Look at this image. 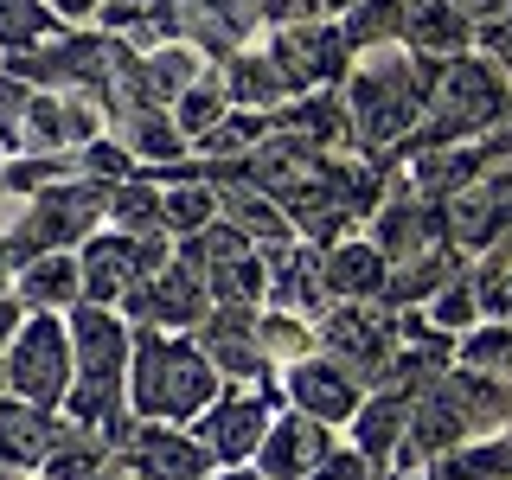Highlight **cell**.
Here are the masks:
<instances>
[{
	"mask_svg": "<svg viewBox=\"0 0 512 480\" xmlns=\"http://www.w3.org/2000/svg\"><path fill=\"white\" fill-rule=\"evenodd\" d=\"M64 20L52 13V0H0V58L7 52H26V45L52 39Z\"/></svg>",
	"mask_w": 512,
	"mask_h": 480,
	"instance_id": "484cf974",
	"label": "cell"
},
{
	"mask_svg": "<svg viewBox=\"0 0 512 480\" xmlns=\"http://www.w3.org/2000/svg\"><path fill=\"white\" fill-rule=\"evenodd\" d=\"M442 58H416L404 45H378V52H352L346 71V116H352V141L359 148H404L423 122L429 103V77Z\"/></svg>",
	"mask_w": 512,
	"mask_h": 480,
	"instance_id": "7a4b0ae2",
	"label": "cell"
},
{
	"mask_svg": "<svg viewBox=\"0 0 512 480\" xmlns=\"http://www.w3.org/2000/svg\"><path fill=\"white\" fill-rule=\"evenodd\" d=\"M404 7L410 0H359V7L340 13V32L352 52H378V45H397L404 39Z\"/></svg>",
	"mask_w": 512,
	"mask_h": 480,
	"instance_id": "d4e9b609",
	"label": "cell"
},
{
	"mask_svg": "<svg viewBox=\"0 0 512 480\" xmlns=\"http://www.w3.org/2000/svg\"><path fill=\"white\" fill-rule=\"evenodd\" d=\"M0 391H7V365H0Z\"/></svg>",
	"mask_w": 512,
	"mask_h": 480,
	"instance_id": "f35d334b",
	"label": "cell"
},
{
	"mask_svg": "<svg viewBox=\"0 0 512 480\" xmlns=\"http://www.w3.org/2000/svg\"><path fill=\"white\" fill-rule=\"evenodd\" d=\"M442 237H448V212H442L436 199H416L410 186L372 212V244L384 250V263L429 256V250H442Z\"/></svg>",
	"mask_w": 512,
	"mask_h": 480,
	"instance_id": "5bb4252c",
	"label": "cell"
},
{
	"mask_svg": "<svg viewBox=\"0 0 512 480\" xmlns=\"http://www.w3.org/2000/svg\"><path fill=\"white\" fill-rule=\"evenodd\" d=\"M7 365V391L26 397V404L64 410V391H71V314L58 308H32L20 320V333L0 352Z\"/></svg>",
	"mask_w": 512,
	"mask_h": 480,
	"instance_id": "8992f818",
	"label": "cell"
},
{
	"mask_svg": "<svg viewBox=\"0 0 512 480\" xmlns=\"http://www.w3.org/2000/svg\"><path fill=\"white\" fill-rule=\"evenodd\" d=\"M378 480H423L416 468H391V474H378Z\"/></svg>",
	"mask_w": 512,
	"mask_h": 480,
	"instance_id": "8d00e7d4",
	"label": "cell"
},
{
	"mask_svg": "<svg viewBox=\"0 0 512 480\" xmlns=\"http://www.w3.org/2000/svg\"><path fill=\"white\" fill-rule=\"evenodd\" d=\"M103 218H109V186L84 180V173H64L45 192H32L0 231L26 263V256H45V250H84V237L103 231Z\"/></svg>",
	"mask_w": 512,
	"mask_h": 480,
	"instance_id": "277c9868",
	"label": "cell"
},
{
	"mask_svg": "<svg viewBox=\"0 0 512 480\" xmlns=\"http://www.w3.org/2000/svg\"><path fill=\"white\" fill-rule=\"evenodd\" d=\"M96 480H135V474H128V468H122V461H116V455H109V461H103V474H96Z\"/></svg>",
	"mask_w": 512,
	"mask_h": 480,
	"instance_id": "d590c367",
	"label": "cell"
},
{
	"mask_svg": "<svg viewBox=\"0 0 512 480\" xmlns=\"http://www.w3.org/2000/svg\"><path fill=\"white\" fill-rule=\"evenodd\" d=\"M77 263H84V301L122 308L154 269L173 263V237L167 231H116V224H103L96 237H84Z\"/></svg>",
	"mask_w": 512,
	"mask_h": 480,
	"instance_id": "52a82bcc",
	"label": "cell"
},
{
	"mask_svg": "<svg viewBox=\"0 0 512 480\" xmlns=\"http://www.w3.org/2000/svg\"><path fill=\"white\" fill-rule=\"evenodd\" d=\"M404 52L416 58H461L474 45V20L455 7V0H410L404 7Z\"/></svg>",
	"mask_w": 512,
	"mask_h": 480,
	"instance_id": "e0dca14e",
	"label": "cell"
},
{
	"mask_svg": "<svg viewBox=\"0 0 512 480\" xmlns=\"http://www.w3.org/2000/svg\"><path fill=\"white\" fill-rule=\"evenodd\" d=\"M52 13H58L64 26H90L96 13H103V0H52Z\"/></svg>",
	"mask_w": 512,
	"mask_h": 480,
	"instance_id": "1f68e13d",
	"label": "cell"
},
{
	"mask_svg": "<svg viewBox=\"0 0 512 480\" xmlns=\"http://www.w3.org/2000/svg\"><path fill=\"white\" fill-rule=\"evenodd\" d=\"M404 429H410V397L404 391H365L359 397V410H352V448H359L365 461H397V442H404Z\"/></svg>",
	"mask_w": 512,
	"mask_h": 480,
	"instance_id": "44dd1931",
	"label": "cell"
},
{
	"mask_svg": "<svg viewBox=\"0 0 512 480\" xmlns=\"http://www.w3.org/2000/svg\"><path fill=\"white\" fill-rule=\"evenodd\" d=\"M32 480H39V474H32Z\"/></svg>",
	"mask_w": 512,
	"mask_h": 480,
	"instance_id": "60d3db41",
	"label": "cell"
},
{
	"mask_svg": "<svg viewBox=\"0 0 512 480\" xmlns=\"http://www.w3.org/2000/svg\"><path fill=\"white\" fill-rule=\"evenodd\" d=\"M109 135H116L122 148L135 154V167H148V173L192 160V141L180 135L173 109H135V116H116V122H109Z\"/></svg>",
	"mask_w": 512,
	"mask_h": 480,
	"instance_id": "d6986e66",
	"label": "cell"
},
{
	"mask_svg": "<svg viewBox=\"0 0 512 480\" xmlns=\"http://www.w3.org/2000/svg\"><path fill=\"white\" fill-rule=\"evenodd\" d=\"M26 109H32V84H26V77H13L7 64H0V154H13V148H20Z\"/></svg>",
	"mask_w": 512,
	"mask_h": 480,
	"instance_id": "83f0119b",
	"label": "cell"
},
{
	"mask_svg": "<svg viewBox=\"0 0 512 480\" xmlns=\"http://www.w3.org/2000/svg\"><path fill=\"white\" fill-rule=\"evenodd\" d=\"M224 391V372L205 359V346L192 333L167 327H135V352H128V410L135 423H192L199 410H212Z\"/></svg>",
	"mask_w": 512,
	"mask_h": 480,
	"instance_id": "3957f363",
	"label": "cell"
},
{
	"mask_svg": "<svg viewBox=\"0 0 512 480\" xmlns=\"http://www.w3.org/2000/svg\"><path fill=\"white\" fill-rule=\"evenodd\" d=\"M0 160H7V154H0Z\"/></svg>",
	"mask_w": 512,
	"mask_h": 480,
	"instance_id": "ab89813d",
	"label": "cell"
},
{
	"mask_svg": "<svg viewBox=\"0 0 512 480\" xmlns=\"http://www.w3.org/2000/svg\"><path fill=\"white\" fill-rule=\"evenodd\" d=\"M122 314L135 327H167V333H192L205 314H212V295H205V269H192L186 256H173L167 269H154L135 295L122 301Z\"/></svg>",
	"mask_w": 512,
	"mask_h": 480,
	"instance_id": "30bf717a",
	"label": "cell"
},
{
	"mask_svg": "<svg viewBox=\"0 0 512 480\" xmlns=\"http://www.w3.org/2000/svg\"><path fill=\"white\" fill-rule=\"evenodd\" d=\"M455 7L468 13V20H480V26H487V20H500V13L512 7V0H455Z\"/></svg>",
	"mask_w": 512,
	"mask_h": 480,
	"instance_id": "836d02e7",
	"label": "cell"
},
{
	"mask_svg": "<svg viewBox=\"0 0 512 480\" xmlns=\"http://www.w3.org/2000/svg\"><path fill=\"white\" fill-rule=\"evenodd\" d=\"M13 276H20V250H13L7 231H0V295H13Z\"/></svg>",
	"mask_w": 512,
	"mask_h": 480,
	"instance_id": "d6a6232c",
	"label": "cell"
},
{
	"mask_svg": "<svg viewBox=\"0 0 512 480\" xmlns=\"http://www.w3.org/2000/svg\"><path fill=\"white\" fill-rule=\"evenodd\" d=\"M26 314H32V308H26L20 295H0V352H7V340L20 333V320H26Z\"/></svg>",
	"mask_w": 512,
	"mask_h": 480,
	"instance_id": "4dcf8cb0",
	"label": "cell"
},
{
	"mask_svg": "<svg viewBox=\"0 0 512 480\" xmlns=\"http://www.w3.org/2000/svg\"><path fill=\"white\" fill-rule=\"evenodd\" d=\"M218 77H224V90H231V109H263V116H276V109L288 103V77L276 71V58L269 52H256V45H244V52H231L218 64Z\"/></svg>",
	"mask_w": 512,
	"mask_h": 480,
	"instance_id": "7402d4cb",
	"label": "cell"
},
{
	"mask_svg": "<svg viewBox=\"0 0 512 480\" xmlns=\"http://www.w3.org/2000/svg\"><path fill=\"white\" fill-rule=\"evenodd\" d=\"M128 352H135V320L122 308L77 301L71 308V391H64L58 416L96 429L109 448L135 429V410H128Z\"/></svg>",
	"mask_w": 512,
	"mask_h": 480,
	"instance_id": "6da1fadb",
	"label": "cell"
},
{
	"mask_svg": "<svg viewBox=\"0 0 512 480\" xmlns=\"http://www.w3.org/2000/svg\"><path fill=\"white\" fill-rule=\"evenodd\" d=\"M13 295H20L26 308H58V314H71L77 301H84V263H77V250L26 256L20 276H13Z\"/></svg>",
	"mask_w": 512,
	"mask_h": 480,
	"instance_id": "ffe728a7",
	"label": "cell"
},
{
	"mask_svg": "<svg viewBox=\"0 0 512 480\" xmlns=\"http://www.w3.org/2000/svg\"><path fill=\"white\" fill-rule=\"evenodd\" d=\"M276 391H282V404L288 410H308L320 416V423H352V410H359V397H365V384L346 372L340 359H327V352H301V359H288L282 372H276Z\"/></svg>",
	"mask_w": 512,
	"mask_h": 480,
	"instance_id": "8fae6325",
	"label": "cell"
},
{
	"mask_svg": "<svg viewBox=\"0 0 512 480\" xmlns=\"http://www.w3.org/2000/svg\"><path fill=\"white\" fill-rule=\"evenodd\" d=\"M308 480H378V461H365L359 448H340V442H333V455L320 461Z\"/></svg>",
	"mask_w": 512,
	"mask_h": 480,
	"instance_id": "f1b7e54d",
	"label": "cell"
},
{
	"mask_svg": "<svg viewBox=\"0 0 512 480\" xmlns=\"http://www.w3.org/2000/svg\"><path fill=\"white\" fill-rule=\"evenodd\" d=\"M90 26L116 32V39H122V45H135V52H154V45L186 39L180 0H103V13H96Z\"/></svg>",
	"mask_w": 512,
	"mask_h": 480,
	"instance_id": "ac0fdd59",
	"label": "cell"
},
{
	"mask_svg": "<svg viewBox=\"0 0 512 480\" xmlns=\"http://www.w3.org/2000/svg\"><path fill=\"white\" fill-rule=\"evenodd\" d=\"M397 340H404V314L378 308V301H333L327 314L314 320V346L327 359H340L365 391H378L384 372L397 359Z\"/></svg>",
	"mask_w": 512,
	"mask_h": 480,
	"instance_id": "5b68a950",
	"label": "cell"
},
{
	"mask_svg": "<svg viewBox=\"0 0 512 480\" xmlns=\"http://www.w3.org/2000/svg\"><path fill=\"white\" fill-rule=\"evenodd\" d=\"M212 480H269V474H263V468H244V461H237V468H218Z\"/></svg>",
	"mask_w": 512,
	"mask_h": 480,
	"instance_id": "e575fe53",
	"label": "cell"
},
{
	"mask_svg": "<svg viewBox=\"0 0 512 480\" xmlns=\"http://www.w3.org/2000/svg\"><path fill=\"white\" fill-rule=\"evenodd\" d=\"M109 455L135 480H212V455L180 423H135Z\"/></svg>",
	"mask_w": 512,
	"mask_h": 480,
	"instance_id": "7c38bea8",
	"label": "cell"
},
{
	"mask_svg": "<svg viewBox=\"0 0 512 480\" xmlns=\"http://www.w3.org/2000/svg\"><path fill=\"white\" fill-rule=\"evenodd\" d=\"M64 416L45 410V404H26V397L0 391V468H20V474H39L45 455H52V436H58Z\"/></svg>",
	"mask_w": 512,
	"mask_h": 480,
	"instance_id": "9a60e30c",
	"label": "cell"
},
{
	"mask_svg": "<svg viewBox=\"0 0 512 480\" xmlns=\"http://www.w3.org/2000/svg\"><path fill=\"white\" fill-rule=\"evenodd\" d=\"M480 45H487L493 64H500V71L512 77V7L500 13V20H487V26H480Z\"/></svg>",
	"mask_w": 512,
	"mask_h": 480,
	"instance_id": "f546056e",
	"label": "cell"
},
{
	"mask_svg": "<svg viewBox=\"0 0 512 480\" xmlns=\"http://www.w3.org/2000/svg\"><path fill=\"white\" fill-rule=\"evenodd\" d=\"M384 250L372 237H340V244H320V282L333 301H384Z\"/></svg>",
	"mask_w": 512,
	"mask_h": 480,
	"instance_id": "2e32d148",
	"label": "cell"
},
{
	"mask_svg": "<svg viewBox=\"0 0 512 480\" xmlns=\"http://www.w3.org/2000/svg\"><path fill=\"white\" fill-rule=\"evenodd\" d=\"M167 109H173V122H180V135H186V141H199L205 128H218L224 116H231V90H224L218 64H212L205 77H192V84H186L180 96H173Z\"/></svg>",
	"mask_w": 512,
	"mask_h": 480,
	"instance_id": "cb8c5ba5",
	"label": "cell"
},
{
	"mask_svg": "<svg viewBox=\"0 0 512 480\" xmlns=\"http://www.w3.org/2000/svg\"><path fill=\"white\" fill-rule=\"evenodd\" d=\"M103 461H109V442L96 436V429H84V423H71V416H64L58 436H52V455H45V468H39V480H96V474H103Z\"/></svg>",
	"mask_w": 512,
	"mask_h": 480,
	"instance_id": "603a6c76",
	"label": "cell"
},
{
	"mask_svg": "<svg viewBox=\"0 0 512 480\" xmlns=\"http://www.w3.org/2000/svg\"><path fill=\"white\" fill-rule=\"evenodd\" d=\"M276 378H263V384H224L218 391V404L212 410H199L192 416V442L212 455V468H237V461H250L256 455V442L269 436V423H276Z\"/></svg>",
	"mask_w": 512,
	"mask_h": 480,
	"instance_id": "ba28073f",
	"label": "cell"
},
{
	"mask_svg": "<svg viewBox=\"0 0 512 480\" xmlns=\"http://www.w3.org/2000/svg\"><path fill=\"white\" fill-rule=\"evenodd\" d=\"M327 455H333V423H320L308 410H276V423H269V436L256 442L250 461L269 480H308Z\"/></svg>",
	"mask_w": 512,
	"mask_h": 480,
	"instance_id": "4fadbf2b",
	"label": "cell"
},
{
	"mask_svg": "<svg viewBox=\"0 0 512 480\" xmlns=\"http://www.w3.org/2000/svg\"><path fill=\"white\" fill-rule=\"evenodd\" d=\"M269 58L276 71L288 77V90L308 96V90H327V84H346L352 71V45L340 20H295V26H269Z\"/></svg>",
	"mask_w": 512,
	"mask_h": 480,
	"instance_id": "9c48e42d",
	"label": "cell"
},
{
	"mask_svg": "<svg viewBox=\"0 0 512 480\" xmlns=\"http://www.w3.org/2000/svg\"><path fill=\"white\" fill-rule=\"evenodd\" d=\"M0 480H32V474H20V468H0Z\"/></svg>",
	"mask_w": 512,
	"mask_h": 480,
	"instance_id": "74e56055",
	"label": "cell"
},
{
	"mask_svg": "<svg viewBox=\"0 0 512 480\" xmlns=\"http://www.w3.org/2000/svg\"><path fill=\"white\" fill-rule=\"evenodd\" d=\"M429 327H436V333H468V327H480L474 276H448L436 295H429Z\"/></svg>",
	"mask_w": 512,
	"mask_h": 480,
	"instance_id": "4316f807",
	"label": "cell"
}]
</instances>
